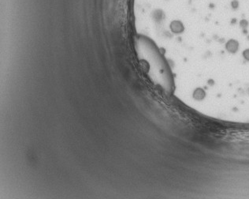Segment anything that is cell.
<instances>
[{"label": "cell", "mask_w": 249, "mask_h": 199, "mask_svg": "<svg viewBox=\"0 0 249 199\" xmlns=\"http://www.w3.org/2000/svg\"><path fill=\"white\" fill-rule=\"evenodd\" d=\"M243 57H244V59H245V60H247V61H248L249 62V48L248 49H245V51H243Z\"/></svg>", "instance_id": "5"}, {"label": "cell", "mask_w": 249, "mask_h": 199, "mask_svg": "<svg viewBox=\"0 0 249 199\" xmlns=\"http://www.w3.org/2000/svg\"><path fill=\"white\" fill-rule=\"evenodd\" d=\"M170 28L171 29V32L175 34H181L185 31V25L182 22L179 20L172 21L170 25Z\"/></svg>", "instance_id": "1"}, {"label": "cell", "mask_w": 249, "mask_h": 199, "mask_svg": "<svg viewBox=\"0 0 249 199\" xmlns=\"http://www.w3.org/2000/svg\"><path fill=\"white\" fill-rule=\"evenodd\" d=\"M225 49L229 53H236L239 49L238 41L234 40V39H231V40H228L227 43L225 44Z\"/></svg>", "instance_id": "2"}, {"label": "cell", "mask_w": 249, "mask_h": 199, "mask_svg": "<svg viewBox=\"0 0 249 199\" xmlns=\"http://www.w3.org/2000/svg\"><path fill=\"white\" fill-rule=\"evenodd\" d=\"M240 26L243 29H246L248 26V22L245 19H242L240 22Z\"/></svg>", "instance_id": "3"}, {"label": "cell", "mask_w": 249, "mask_h": 199, "mask_svg": "<svg viewBox=\"0 0 249 199\" xmlns=\"http://www.w3.org/2000/svg\"><path fill=\"white\" fill-rule=\"evenodd\" d=\"M239 5H240V3H239L238 0H233L231 2V7L233 10L237 9L239 7Z\"/></svg>", "instance_id": "4"}]
</instances>
